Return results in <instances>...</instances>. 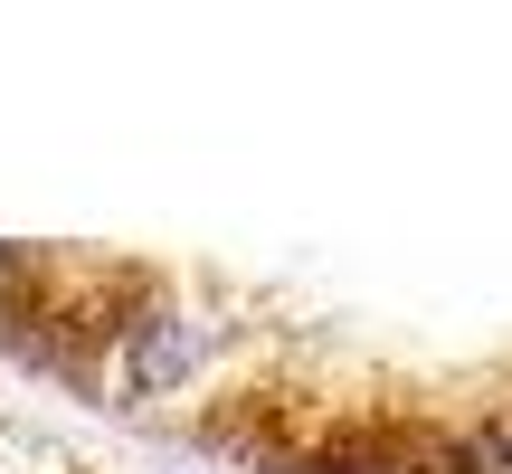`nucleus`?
<instances>
[{"label": "nucleus", "instance_id": "1", "mask_svg": "<svg viewBox=\"0 0 512 474\" xmlns=\"http://www.w3.org/2000/svg\"><path fill=\"white\" fill-rule=\"evenodd\" d=\"M114 342H124V389H133V399H162V389H181L190 370H200L209 323L190 304H143Z\"/></svg>", "mask_w": 512, "mask_h": 474}, {"label": "nucleus", "instance_id": "3", "mask_svg": "<svg viewBox=\"0 0 512 474\" xmlns=\"http://www.w3.org/2000/svg\"><path fill=\"white\" fill-rule=\"evenodd\" d=\"M19 285H29V256H19V247H0V294H19Z\"/></svg>", "mask_w": 512, "mask_h": 474}, {"label": "nucleus", "instance_id": "2", "mask_svg": "<svg viewBox=\"0 0 512 474\" xmlns=\"http://www.w3.org/2000/svg\"><path fill=\"white\" fill-rule=\"evenodd\" d=\"M446 474H512V408L484 427H456L446 437Z\"/></svg>", "mask_w": 512, "mask_h": 474}]
</instances>
